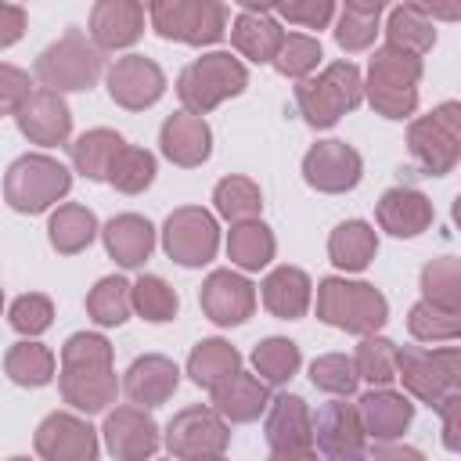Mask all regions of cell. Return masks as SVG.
Returning <instances> with one entry per match:
<instances>
[{"label": "cell", "instance_id": "obj_1", "mask_svg": "<svg viewBox=\"0 0 461 461\" xmlns=\"http://www.w3.org/2000/svg\"><path fill=\"white\" fill-rule=\"evenodd\" d=\"M112 346L101 335H72L61 349V393L79 411H101L115 400Z\"/></svg>", "mask_w": 461, "mask_h": 461}, {"label": "cell", "instance_id": "obj_2", "mask_svg": "<svg viewBox=\"0 0 461 461\" xmlns=\"http://www.w3.org/2000/svg\"><path fill=\"white\" fill-rule=\"evenodd\" d=\"M418 79H421V58L396 50V47H382L371 58V76H367V94L371 104L385 115V119H403L414 112L418 104Z\"/></svg>", "mask_w": 461, "mask_h": 461}, {"label": "cell", "instance_id": "obj_3", "mask_svg": "<svg viewBox=\"0 0 461 461\" xmlns=\"http://www.w3.org/2000/svg\"><path fill=\"white\" fill-rule=\"evenodd\" d=\"M245 83H249L245 65H241L238 58L216 50V54H205V58L191 61V65L180 72L176 94H180V101H184V108H187L191 115H205V112L216 108L223 97L241 94Z\"/></svg>", "mask_w": 461, "mask_h": 461}, {"label": "cell", "instance_id": "obj_4", "mask_svg": "<svg viewBox=\"0 0 461 461\" xmlns=\"http://www.w3.org/2000/svg\"><path fill=\"white\" fill-rule=\"evenodd\" d=\"M317 313H321L324 324H335L342 331L367 335V331H375V328L385 324L389 306H385L382 292H375L371 285L328 277L317 288Z\"/></svg>", "mask_w": 461, "mask_h": 461}, {"label": "cell", "instance_id": "obj_5", "mask_svg": "<svg viewBox=\"0 0 461 461\" xmlns=\"http://www.w3.org/2000/svg\"><path fill=\"white\" fill-rule=\"evenodd\" d=\"M68 187H72L68 169L50 155H22L4 176L7 205L18 212H43L61 194H68Z\"/></svg>", "mask_w": 461, "mask_h": 461}, {"label": "cell", "instance_id": "obj_6", "mask_svg": "<svg viewBox=\"0 0 461 461\" xmlns=\"http://www.w3.org/2000/svg\"><path fill=\"white\" fill-rule=\"evenodd\" d=\"M360 94H364V86H360L357 65L339 61V65H328L317 79L299 83L295 104L310 126H331V122H339V115H346L349 108L360 104Z\"/></svg>", "mask_w": 461, "mask_h": 461}, {"label": "cell", "instance_id": "obj_7", "mask_svg": "<svg viewBox=\"0 0 461 461\" xmlns=\"http://www.w3.org/2000/svg\"><path fill=\"white\" fill-rule=\"evenodd\" d=\"M101 50L83 36V32H65L58 43H50L40 61H36V76L47 90H90L94 79L101 76Z\"/></svg>", "mask_w": 461, "mask_h": 461}, {"label": "cell", "instance_id": "obj_8", "mask_svg": "<svg viewBox=\"0 0 461 461\" xmlns=\"http://www.w3.org/2000/svg\"><path fill=\"white\" fill-rule=\"evenodd\" d=\"M396 375L418 400L439 407L457 393V349H396Z\"/></svg>", "mask_w": 461, "mask_h": 461}, {"label": "cell", "instance_id": "obj_9", "mask_svg": "<svg viewBox=\"0 0 461 461\" xmlns=\"http://www.w3.org/2000/svg\"><path fill=\"white\" fill-rule=\"evenodd\" d=\"M151 25L166 40H184V43H216L227 29V7L223 4H184V0H162L148 7Z\"/></svg>", "mask_w": 461, "mask_h": 461}, {"label": "cell", "instance_id": "obj_10", "mask_svg": "<svg viewBox=\"0 0 461 461\" xmlns=\"http://www.w3.org/2000/svg\"><path fill=\"white\" fill-rule=\"evenodd\" d=\"M457 140H461V126L454 101L439 104L432 115L411 126V155L421 162L429 176H443L457 162Z\"/></svg>", "mask_w": 461, "mask_h": 461}, {"label": "cell", "instance_id": "obj_11", "mask_svg": "<svg viewBox=\"0 0 461 461\" xmlns=\"http://www.w3.org/2000/svg\"><path fill=\"white\" fill-rule=\"evenodd\" d=\"M162 245L166 252L180 263V267H202L212 259L216 245H220V234H216V220L205 212V209H176L169 220H166V230H162Z\"/></svg>", "mask_w": 461, "mask_h": 461}, {"label": "cell", "instance_id": "obj_12", "mask_svg": "<svg viewBox=\"0 0 461 461\" xmlns=\"http://www.w3.org/2000/svg\"><path fill=\"white\" fill-rule=\"evenodd\" d=\"M303 176L310 187L339 194L360 184V155L346 140H321L303 158Z\"/></svg>", "mask_w": 461, "mask_h": 461}, {"label": "cell", "instance_id": "obj_13", "mask_svg": "<svg viewBox=\"0 0 461 461\" xmlns=\"http://www.w3.org/2000/svg\"><path fill=\"white\" fill-rule=\"evenodd\" d=\"M166 90V76L151 58L140 54H126L108 68V94L115 104L122 108H148L162 97Z\"/></svg>", "mask_w": 461, "mask_h": 461}, {"label": "cell", "instance_id": "obj_14", "mask_svg": "<svg viewBox=\"0 0 461 461\" xmlns=\"http://www.w3.org/2000/svg\"><path fill=\"white\" fill-rule=\"evenodd\" d=\"M169 450L184 461H194V457H212L227 447V425L212 414V411H202V407H187L180 411L173 421H169V436H166Z\"/></svg>", "mask_w": 461, "mask_h": 461}, {"label": "cell", "instance_id": "obj_15", "mask_svg": "<svg viewBox=\"0 0 461 461\" xmlns=\"http://www.w3.org/2000/svg\"><path fill=\"white\" fill-rule=\"evenodd\" d=\"M36 450L47 461H97L94 429L72 414H50L36 429Z\"/></svg>", "mask_w": 461, "mask_h": 461}, {"label": "cell", "instance_id": "obj_16", "mask_svg": "<svg viewBox=\"0 0 461 461\" xmlns=\"http://www.w3.org/2000/svg\"><path fill=\"white\" fill-rule=\"evenodd\" d=\"M14 119H18V130H22L29 140L43 144V148L61 144V140L68 137V130H72L68 104H65L61 94H54V90H32V94L25 97V104L14 112Z\"/></svg>", "mask_w": 461, "mask_h": 461}, {"label": "cell", "instance_id": "obj_17", "mask_svg": "<svg viewBox=\"0 0 461 461\" xmlns=\"http://www.w3.org/2000/svg\"><path fill=\"white\" fill-rule=\"evenodd\" d=\"M202 310L216 324H241L256 310V292L245 277L230 270H212L202 285Z\"/></svg>", "mask_w": 461, "mask_h": 461}, {"label": "cell", "instance_id": "obj_18", "mask_svg": "<svg viewBox=\"0 0 461 461\" xmlns=\"http://www.w3.org/2000/svg\"><path fill=\"white\" fill-rule=\"evenodd\" d=\"M104 439H108V450L119 461H148L158 447L155 421L137 407H119L115 414H108Z\"/></svg>", "mask_w": 461, "mask_h": 461}, {"label": "cell", "instance_id": "obj_19", "mask_svg": "<svg viewBox=\"0 0 461 461\" xmlns=\"http://www.w3.org/2000/svg\"><path fill=\"white\" fill-rule=\"evenodd\" d=\"M313 436L321 443V450L335 461H353L364 454V425L360 414L346 403H328L317 421H313Z\"/></svg>", "mask_w": 461, "mask_h": 461}, {"label": "cell", "instance_id": "obj_20", "mask_svg": "<svg viewBox=\"0 0 461 461\" xmlns=\"http://www.w3.org/2000/svg\"><path fill=\"white\" fill-rule=\"evenodd\" d=\"M166 158H173L176 166H198L209 158V144H212V133L205 126L202 115H191V112H176L162 122V137H158Z\"/></svg>", "mask_w": 461, "mask_h": 461}, {"label": "cell", "instance_id": "obj_21", "mask_svg": "<svg viewBox=\"0 0 461 461\" xmlns=\"http://www.w3.org/2000/svg\"><path fill=\"white\" fill-rule=\"evenodd\" d=\"M144 29V7L140 4H126V0H101L90 11V36L97 40V47H130Z\"/></svg>", "mask_w": 461, "mask_h": 461}, {"label": "cell", "instance_id": "obj_22", "mask_svg": "<svg viewBox=\"0 0 461 461\" xmlns=\"http://www.w3.org/2000/svg\"><path fill=\"white\" fill-rule=\"evenodd\" d=\"M378 223L396 238H414L432 223V205L411 187H393L378 202Z\"/></svg>", "mask_w": 461, "mask_h": 461}, {"label": "cell", "instance_id": "obj_23", "mask_svg": "<svg viewBox=\"0 0 461 461\" xmlns=\"http://www.w3.org/2000/svg\"><path fill=\"white\" fill-rule=\"evenodd\" d=\"M360 425H364V432H371L375 439H382V443H389V439H396L407 425H411V414H414V407L407 403V396H400V393H389V389H371L367 396H360Z\"/></svg>", "mask_w": 461, "mask_h": 461}, {"label": "cell", "instance_id": "obj_24", "mask_svg": "<svg viewBox=\"0 0 461 461\" xmlns=\"http://www.w3.org/2000/svg\"><path fill=\"white\" fill-rule=\"evenodd\" d=\"M176 364L166 357H140L133 360V367L126 371V396L137 407H155L166 403L176 389Z\"/></svg>", "mask_w": 461, "mask_h": 461}, {"label": "cell", "instance_id": "obj_25", "mask_svg": "<svg viewBox=\"0 0 461 461\" xmlns=\"http://www.w3.org/2000/svg\"><path fill=\"white\" fill-rule=\"evenodd\" d=\"M230 40H234V47L245 54V58H252V61H274V54H277V47H281V40H285V32H281V25L259 7H245L241 14H238V22H234V29H230Z\"/></svg>", "mask_w": 461, "mask_h": 461}, {"label": "cell", "instance_id": "obj_26", "mask_svg": "<svg viewBox=\"0 0 461 461\" xmlns=\"http://www.w3.org/2000/svg\"><path fill=\"white\" fill-rule=\"evenodd\" d=\"M155 245V230L144 216L122 212L104 227V249L122 263V267H140Z\"/></svg>", "mask_w": 461, "mask_h": 461}, {"label": "cell", "instance_id": "obj_27", "mask_svg": "<svg viewBox=\"0 0 461 461\" xmlns=\"http://www.w3.org/2000/svg\"><path fill=\"white\" fill-rule=\"evenodd\" d=\"M267 439L274 450L288 447H313V418L299 396H277L270 421H267Z\"/></svg>", "mask_w": 461, "mask_h": 461}, {"label": "cell", "instance_id": "obj_28", "mask_svg": "<svg viewBox=\"0 0 461 461\" xmlns=\"http://www.w3.org/2000/svg\"><path fill=\"white\" fill-rule=\"evenodd\" d=\"M263 306L274 317H285V321L303 317L306 306H310V277L295 267H277L263 281Z\"/></svg>", "mask_w": 461, "mask_h": 461}, {"label": "cell", "instance_id": "obj_29", "mask_svg": "<svg viewBox=\"0 0 461 461\" xmlns=\"http://www.w3.org/2000/svg\"><path fill=\"white\" fill-rule=\"evenodd\" d=\"M212 403L223 418L230 421H252L259 418V411L267 407V385L256 378V375H245V371H234L223 385L212 389Z\"/></svg>", "mask_w": 461, "mask_h": 461}, {"label": "cell", "instance_id": "obj_30", "mask_svg": "<svg viewBox=\"0 0 461 461\" xmlns=\"http://www.w3.org/2000/svg\"><path fill=\"white\" fill-rule=\"evenodd\" d=\"M432 43H436V29H432L425 4H403L389 14V47L421 58Z\"/></svg>", "mask_w": 461, "mask_h": 461}, {"label": "cell", "instance_id": "obj_31", "mask_svg": "<svg viewBox=\"0 0 461 461\" xmlns=\"http://www.w3.org/2000/svg\"><path fill=\"white\" fill-rule=\"evenodd\" d=\"M238 364H241V357H238V349L230 346V342H223V339H205V342H198L194 346V353H191V360H187V371H191V378L202 385V389H216V385H223L234 371H238Z\"/></svg>", "mask_w": 461, "mask_h": 461}, {"label": "cell", "instance_id": "obj_32", "mask_svg": "<svg viewBox=\"0 0 461 461\" xmlns=\"http://www.w3.org/2000/svg\"><path fill=\"white\" fill-rule=\"evenodd\" d=\"M378 249V238L375 230L364 223V220H346L331 230V241H328V252H331V263L342 267V270H364L371 263Z\"/></svg>", "mask_w": 461, "mask_h": 461}, {"label": "cell", "instance_id": "obj_33", "mask_svg": "<svg viewBox=\"0 0 461 461\" xmlns=\"http://www.w3.org/2000/svg\"><path fill=\"white\" fill-rule=\"evenodd\" d=\"M227 252H230V259H234L238 267L259 270V267H267L270 256H274V234H270V227L259 223V220H241V223L230 227Z\"/></svg>", "mask_w": 461, "mask_h": 461}, {"label": "cell", "instance_id": "obj_34", "mask_svg": "<svg viewBox=\"0 0 461 461\" xmlns=\"http://www.w3.org/2000/svg\"><path fill=\"white\" fill-rule=\"evenodd\" d=\"M122 144H126V140H122L119 133H112V130H90V133H83V137L72 144V162H76V169H79L83 176L104 180V176H108V166H112V158L119 155Z\"/></svg>", "mask_w": 461, "mask_h": 461}, {"label": "cell", "instance_id": "obj_35", "mask_svg": "<svg viewBox=\"0 0 461 461\" xmlns=\"http://www.w3.org/2000/svg\"><path fill=\"white\" fill-rule=\"evenodd\" d=\"M94 234H97V220H94V212L83 209V205H61V209L50 216V245H54L58 252H65V256L86 249V245L94 241Z\"/></svg>", "mask_w": 461, "mask_h": 461}, {"label": "cell", "instance_id": "obj_36", "mask_svg": "<svg viewBox=\"0 0 461 461\" xmlns=\"http://www.w3.org/2000/svg\"><path fill=\"white\" fill-rule=\"evenodd\" d=\"M4 367H7L11 382L36 389V385H47L54 378V353L47 346H40V342H18L4 357Z\"/></svg>", "mask_w": 461, "mask_h": 461}, {"label": "cell", "instance_id": "obj_37", "mask_svg": "<svg viewBox=\"0 0 461 461\" xmlns=\"http://www.w3.org/2000/svg\"><path fill=\"white\" fill-rule=\"evenodd\" d=\"M378 14H382V4L378 0H367V4H346L342 7V18H339V29H335V40L342 50H364L371 47L375 40V25H378Z\"/></svg>", "mask_w": 461, "mask_h": 461}, {"label": "cell", "instance_id": "obj_38", "mask_svg": "<svg viewBox=\"0 0 461 461\" xmlns=\"http://www.w3.org/2000/svg\"><path fill=\"white\" fill-rule=\"evenodd\" d=\"M104 180H112V184H115L119 191H126V194H137V191H144V187L155 180V158H151L144 148L122 144L119 155L112 158Z\"/></svg>", "mask_w": 461, "mask_h": 461}, {"label": "cell", "instance_id": "obj_39", "mask_svg": "<svg viewBox=\"0 0 461 461\" xmlns=\"http://www.w3.org/2000/svg\"><path fill=\"white\" fill-rule=\"evenodd\" d=\"M212 202H216V212L241 223V220H256L263 198H259V187L249 180V176H227L216 184L212 191Z\"/></svg>", "mask_w": 461, "mask_h": 461}, {"label": "cell", "instance_id": "obj_40", "mask_svg": "<svg viewBox=\"0 0 461 461\" xmlns=\"http://www.w3.org/2000/svg\"><path fill=\"white\" fill-rule=\"evenodd\" d=\"M86 310L104 328L122 324L130 317V285L122 277H101L86 295Z\"/></svg>", "mask_w": 461, "mask_h": 461}, {"label": "cell", "instance_id": "obj_41", "mask_svg": "<svg viewBox=\"0 0 461 461\" xmlns=\"http://www.w3.org/2000/svg\"><path fill=\"white\" fill-rule=\"evenodd\" d=\"M421 288H425V303L439 306V310H461V274H457V259L443 256L436 263H429L421 270Z\"/></svg>", "mask_w": 461, "mask_h": 461}, {"label": "cell", "instance_id": "obj_42", "mask_svg": "<svg viewBox=\"0 0 461 461\" xmlns=\"http://www.w3.org/2000/svg\"><path fill=\"white\" fill-rule=\"evenodd\" d=\"M252 364L259 371V382H270V385H281L295 375L299 367V346L288 342V339H267L256 346L252 353Z\"/></svg>", "mask_w": 461, "mask_h": 461}, {"label": "cell", "instance_id": "obj_43", "mask_svg": "<svg viewBox=\"0 0 461 461\" xmlns=\"http://www.w3.org/2000/svg\"><path fill=\"white\" fill-rule=\"evenodd\" d=\"M353 367H357V378L364 375L367 382H393L396 378V346L389 339H364L357 346V357H353Z\"/></svg>", "mask_w": 461, "mask_h": 461}, {"label": "cell", "instance_id": "obj_44", "mask_svg": "<svg viewBox=\"0 0 461 461\" xmlns=\"http://www.w3.org/2000/svg\"><path fill=\"white\" fill-rule=\"evenodd\" d=\"M130 306H137L148 321H173V313H176V292L162 277H140L130 288Z\"/></svg>", "mask_w": 461, "mask_h": 461}, {"label": "cell", "instance_id": "obj_45", "mask_svg": "<svg viewBox=\"0 0 461 461\" xmlns=\"http://www.w3.org/2000/svg\"><path fill=\"white\" fill-rule=\"evenodd\" d=\"M317 61H321V43L303 32H288L274 54V68L281 76H306L310 68H317Z\"/></svg>", "mask_w": 461, "mask_h": 461}, {"label": "cell", "instance_id": "obj_46", "mask_svg": "<svg viewBox=\"0 0 461 461\" xmlns=\"http://www.w3.org/2000/svg\"><path fill=\"white\" fill-rule=\"evenodd\" d=\"M310 378L317 389L324 393H335V396H349L357 389V367L349 357L342 353H328V357H317L310 364Z\"/></svg>", "mask_w": 461, "mask_h": 461}, {"label": "cell", "instance_id": "obj_47", "mask_svg": "<svg viewBox=\"0 0 461 461\" xmlns=\"http://www.w3.org/2000/svg\"><path fill=\"white\" fill-rule=\"evenodd\" d=\"M461 331V321H457V313L454 310H439V306H432V303H418L414 310H411V335L414 339H454Z\"/></svg>", "mask_w": 461, "mask_h": 461}, {"label": "cell", "instance_id": "obj_48", "mask_svg": "<svg viewBox=\"0 0 461 461\" xmlns=\"http://www.w3.org/2000/svg\"><path fill=\"white\" fill-rule=\"evenodd\" d=\"M50 317H54V306L47 295H22L11 303V328L22 331V335H40L50 328Z\"/></svg>", "mask_w": 461, "mask_h": 461}, {"label": "cell", "instance_id": "obj_49", "mask_svg": "<svg viewBox=\"0 0 461 461\" xmlns=\"http://www.w3.org/2000/svg\"><path fill=\"white\" fill-rule=\"evenodd\" d=\"M29 94H32L29 72H22V68H14V65H0V115L18 112Z\"/></svg>", "mask_w": 461, "mask_h": 461}, {"label": "cell", "instance_id": "obj_50", "mask_svg": "<svg viewBox=\"0 0 461 461\" xmlns=\"http://www.w3.org/2000/svg\"><path fill=\"white\" fill-rule=\"evenodd\" d=\"M288 22H299V25H306V29H324L328 22H331V14H335V7L328 4V0H313V4H281L277 7Z\"/></svg>", "mask_w": 461, "mask_h": 461}, {"label": "cell", "instance_id": "obj_51", "mask_svg": "<svg viewBox=\"0 0 461 461\" xmlns=\"http://www.w3.org/2000/svg\"><path fill=\"white\" fill-rule=\"evenodd\" d=\"M25 32V11L18 4H0V47H11Z\"/></svg>", "mask_w": 461, "mask_h": 461}, {"label": "cell", "instance_id": "obj_52", "mask_svg": "<svg viewBox=\"0 0 461 461\" xmlns=\"http://www.w3.org/2000/svg\"><path fill=\"white\" fill-rule=\"evenodd\" d=\"M457 393L454 396H447L443 403H439V411H443V443H447V450H457Z\"/></svg>", "mask_w": 461, "mask_h": 461}, {"label": "cell", "instance_id": "obj_53", "mask_svg": "<svg viewBox=\"0 0 461 461\" xmlns=\"http://www.w3.org/2000/svg\"><path fill=\"white\" fill-rule=\"evenodd\" d=\"M371 461H425L418 450H411V447H396V443H378L375 450H371Z\"/></svg>", "mask_w": 461, "mask_h": 461}, {"label": "cell", "instance_id": "obj_54", "mask_svg": "<svg viewBox=\"0 0 461 461\" xmlns=\"http://www.w3.org/2000/svg\"><path fill=\"white\" fill-rule=\"evenodd\" d=\"M270 461H317L313 447H288V450H274Z\"/></svg>", "mask_w": 461, "mask_h": 461}, {"label": "cell", "instance_id": "obj_55", "mask_svg": "<svg viewBox=\"0 0 461 461\" xmlns=\"http://www.w3.org/2000/svg\"><path fill=\"white\" fill-rule=\"evenodd\" d=\"M194 461H223L220 454H212V457H194Z\"/></svg>", "mask_w": 461, "mask_h": 461}, {"label": "cell", "instance_id": "obj_56", "mask_svg": "<svg viewBox=\"0 0 461 461\" xmlns=\"http://www.w3.org/2000/svg\"><path fill=\"white\" fill-rule=\"evenodd\" d=\"M11 461H29V457H11Z\"/></svg>", "mask_w": 461, "mask_h": 461}, {"label": "cell", "instance_id": "obj_57", "mask_svg": "<svg viewBox=\"0 0 461 461\" xmlns=\"http://www.w3.org/2000/svg\"><path fill=\"white\" fill-rule=\"evenodd\" d=\"M0 306H4V292H0Z\"/></svg>", "mask_w": 461, "mask_h": 461}]
</instances>
